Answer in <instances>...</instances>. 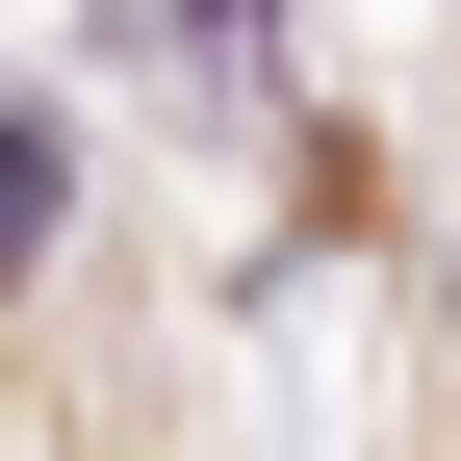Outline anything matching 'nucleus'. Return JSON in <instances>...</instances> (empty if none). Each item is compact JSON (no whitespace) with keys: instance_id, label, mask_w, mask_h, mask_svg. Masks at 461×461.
Listing matches in <instances>:
<instances>
[{"instance_id":"f257e3e1","label":"nucleus","mask_w":461,"mask_h":461,"mask_svg":"<svg viewBox=\"0 0 461 461\" xmlns=\"http://www.w3.org/2000/svg\"><path fill=\"white\" fill-rule=\"evenodd\" d=\"M26 230H51V154H26V129H0V257H26Z\"/></svg>"}]
</instances>
